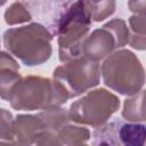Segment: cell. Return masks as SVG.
<instances>
[{"instance_id":"obj_3","label":"cell","mask_w":146,"mask_h":146,"mask_svg":"<svg viewBox=\"0 0 146 146\" xmlns=\"http://www.w3.org/2000/svg\"><path fill=\"white\" fill-rule=\"evenodd\" d=\"M52 35L39 22L5 31L2 43L9 54L26 66H36L46 63L52 52Z\"/></svg>"},{"instance_id":"obj_1","label":"cell","mask_w":146,"mask_h":146,"mask_svg":"<svg viewBox=\"0 0 146 146\" xmlns=\"http://www.w3.org/2000/svg\"><path fill=\"white\" fill-rule=\"evenodd\" d=\"M26 5L32 16L39 17V23L57 36L59 60L79 59L81 43L92 24L88 1H29Z\"/></svg>"},{"instance_id":"obj_19","label":"cell","mask_w":146,"mask_h":146,"mask_svg":"<svg viewBox=\"0 0 146 146\" xmlns=\"http://www.w3.org/2000/svg\"><path fill=\"white\" fill-rule=\"evenodd\" d=\"M127 6L133 15H146V1H128Z\"/></svg>"},{"instance_id":"obj_18","label":"cell","mask_w":146,"mask_h":146,"mask_svg":"<svg viewBox=\"0 0 146 146\" xmlns=\"http://www.w3.org/2000/svg\"><path fill=\"white\" fill-rule=\"evenodd\" d=\"M31 146H64L58 139L57 135L50 131L42 133Z\"/></svg>"},{"instance_id":"obj_17","label":"cell","mask_w":146,"mask_h":146,"mask_svg":"<svg viewBox=\"0 0 146 146\" xmlns=\"http://www.w3.org/2000/svg\"><path fill=\"white\" fill-rule=\"evenodd\" d=\"M0 137H1V141L15 140V119L13 117V114L6 108H1Z\"/></svg>"},{"instance_id":"obj_14","label":"cell","mask_w":146,"mask_h":146,"mask_svg":"<svg viewBox=\"0 0 146 146\" xmlns=\"http://www.w3.org/2000/svg\"><path fill=\"white\" fill-rule=\"evenodd\" d=\"M39 115L42 117L44 121L48 131L57 133L64 125L71 122L70 115H68V110L58 107V108H52L48 111H42L39 113Z\"/></svg>"},{"instance_id":"obj_20","label":"cell","mask_w":146,"mask_h":146,"mask_svg":"<svg viewBox=\"0 0 146 146\" xmlns=\"http://www.w3.org/2000/svg\"><path fill=\"white\" fill-rule=\"evenodd\" d=\"M1 146H18V144L14 141H1Z\"/></svg>"},{"instance_id":"obj_8","label":"cell","mask_w":146,"mask_h":146,"mask_svg":"<svg viewBox=\"0 0 146 146\" xmlns=\"http://www.w3.org/2000/svg\"><path fill=\"white\" fill-rule=\"evenodd\" d=\"M92 146H146V123L108 121L92 132Z\"/></svg>"},{"instance_id":"obj_16","label":"cell","mask_w":146,"mask_h":146,"mask_svg":"<svg viewBox=\"0 0 146 146\" xmlns=\"http://www.w3.org/2000/svg\"><path fill=\"white\" fill-rule=\"evenodd\" d=\"M92 22H102L114 14L116 3L114 1H88Z\"/></svg>"},{"instance_id":"obj_5","label":"cell","mask_w":146,"mask_h":146,"mask_svg":"<svg viewBox=\"0 0 146 146\" xmlns=\"http://www.w3.org/2000/svg\"><path fill=\"white\" fill-rule=\"evenodd\" d=\"M120 108V99L105 88L91 89L73 102L68 107L72 122L92 128L106 124Z\"/></svg>"},{"instance_id":"obj_2","label":"cell","mask_w":146,"mask_h":146,"mask_svg":"<svg viewBox=\"0 0 146 146\" xmlns=\"http://www.w3.org/2000/svg\"><path fill=\"white\" fill-rule=\"evenodd\" d=\"M68 99V94L58 81L40 75L23 76L7 98L10 106L17 111L58 108Z\"/></svg>"},{"instance_id":"obj_13","label":"cell","mask_w":146,"mask_h":146,"mask_svg":"<svg viewBox=\"0 0 146 146\" xmlns=\"http://www.w3.org/2000/svg\"><path fill=\"white\" fill-rule=\"evenodd\" d=\"M56 135L64 146L84 144L90 139L91 136L89 129L81 124H72L71 122L64 125Z\"/></svg>"},{"instance_id":"obj_7","label":"cell","mask_w":146,"mask_h":146,"mask_svg":"<svg viewBox=\"0 0 146 146\" xmlns=\"http://www.w3.org/2000/svg\"><path fill=\"white\" fill-rule=\"evenodd\" d=\"M102 76L99 62L79 58L57 66L52 72V79L58 81L70 98L84 95L95 88Z\"/></svg>"},{"instance_id":"obj_15","label":"cell","mask_w":146,"mask_h":146,"mask_svg":"<svg viewBox=\"0 0 146 146\" xmlns=\"http://www.w3.org/2000/svg\"><path fill=\"white\" fill-rule=\"evenodd\" d=\"M5 22L8 25H18L32 19V13L30 11L26 2H13L5 10Z\"/></svg>"},{"instance_id":"obj_10","label":"cell","mask_w":146,"mask_h":146,"mask_svg":"<svg viewBox=\"0 0 146 146\" xmlns=\"http://www.w3.org/2000/svg\"><path fill=\"white\" fill-rule=\"evenodd\" d=\"M21 79L19 64L11 54L2 50L0 56V94L2 99L7 100L9 92Z\"/></svg>"},{"instance_id":"obj_11","label":"cell","mask_w":146,"mask_h":146,"mask_svg":"<svg viewBox=\"0 0 146 146\" xmlns=\"http://www.w3.org/2000/svg\"><path fill=\"white\" fill-rule=\"evenodd\" d=\"M122 117L132 123L146 122V90L128 97L123 103Z\"/></svg>"},{"instance_id":"obj_9","label":"cell","mask_w":146,"mask_h":146,"mask_svg":"<svg viewBox=\"0 0 146 146\" xmlns=\"http://www.w3.org/2000/svg\"><path fill=\"white\" fill-rule=\"evenodd\" d=\"M48 128L38 114H18L15 117V141L18 146H31Z\"/></svg>"},{"instance_id":"obj_12","label":"cell","mask_w":146,"mask_h":146,"mask_svg":"<svg viewBox=\"0 0 146 146\" xmlns=\"http://www.w3.org/2000/svg\"><path fill=\"white\" fill-rule=\"evenodd\" d=\"M129 46L137 50H146V15L129 17Z\"/></svg>"},{"instance_id":"obj_6","label":"cell","mask_w":146,"mask_h":146,"mask_svg":"<svg viewBox=\"0 0 146 146\" xmlns=\"http://www.w3.org/2000/svg\"><path fill=\"white\" fill-rule=\"evenodd\" d=\"M130 31L122 18H114L105 23L102 27L95 29L82 41L80 58L95 62L105 59L119 49H123L129 43Z\"/></svg>"},{"instance_id":"obj_4","label":"cell","mask_w":146,"mask_h":146,"mask_svg":"<svg viewBox=\"0 0 146 146\" xmlns=\"http://www.w3.org/2000/svg\"><path fill=\"white\" fill-rule=\"evenodd\" d=\"M103 82L110 89L124 96L141 91L146 73L139 58L128 49H119L106 57L100 65Z\"/></svg>"},{"instance_id":"obj_21","label":"cell","mask_w":146,"mask_h":146,"mask_svg":"<svg viewBox=\"0 0 146 146\" xmlns=\"http://www.w3.org/2000/svg\"><path fill=\"white\" fill-rule=\"evenodd\" d=\"M72 146H90V145H87L84 143V144H78V145H72Z\"/></svg>"}]
</instances>
